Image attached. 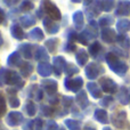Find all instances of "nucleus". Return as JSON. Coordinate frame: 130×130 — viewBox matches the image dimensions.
I'll return each instance as SVG.
<instances>
[{"mask_svg": "<svg viewBox=\"0 0 130 130\" xmlns=\"http://www.w3.org/2000/svg\"><path fill=\"white\" fill-rule=\"evenodd\" d=\"M105 62L107 63L108 67H110L115 74H118V75H120V76H123L129 70V66L126 62L120 61L119 57L111 52L105 55Z\"/></svg>", "mask_w": 130, "mask_h": 130, "instance_id": "nucleus-1", "label": "nucleus"}, {"mask_svg": "<svg viewBox=\"0 0 130 130\" xmlns=\"http://www.w3.org/2000/svg\"><path fill=\"white\" fill-rule=\"evenodd\" d=\"M98 23L95 22L94 20L89 21V25L83 30L82 32L78 34V39L76 41H79L82 45H89V41L92 40V39L97 38L98 37Z\"/></svg>", "mask_w": 130, "mask_h": 130, "instance_id": "nucleus-2", "label": "nucleus"}, {"mask_svg": "<svg viewBox=\"0 0 130 130\" xmlns=\"http://www.w3.org/2000/svg\"><path fill=\"white\" fill-rule=\"evenodd\" d=\"M111 122H112L113 126L117 127L118 129L124 130V129L130 128L126 111H118L114 114H112V117H111Z\"/></svg>", "mask_w": 130, "mask_h": 130, "instance_id": "nucleus-3", "label": "nucleus"}, {"mask_svg": "<svg viewBox=\"0 0 130 130\" xmlns=\"http://www.w3.org/2000/svg\"><path fill=\"white\" fill-rule=\"evenodd\" d=\"M41 8L47 14L48 17H50L53 21H59L62 18V13L58 9V7L52 1H42L41 2Z\"/></svg>", "mask_w": 130, "mask_h": 130, "instance_id": "nucleus-4", "label": "nucleus"}, {"mask_svg": "<svg viewBox=\"0 0 130 130\" xmlns=\"http://www.w3.org/2000/svg\"><path fill=\"white\" fill-rule=\"evenodd\" d=\"M104 72H105V69L99 63H97V62H90L88 65H86V69H85L86 76L89 80H95L101 74H103Z\"/></svg>", "mask_w": 130, "mask_h": 130, "instance_id": "nucleus-5", "label": "nucleus"}, {"mask_svg": "<svg viewBox=\"0 0 130 130\" xmlns=\"http://www.w3.org/2000/svg\"><path fill=\"white\" fill-rule=\"evenodd\" d=\"M99 87L102 88L104 92L106 94H115V92L119 91V86L115 82L113 79L108 78V76H104V78L99 79Z\"/></svg>", "mask_w": 130, "mask_h": 130, "instance_id": "nucleus-6", "label": "nucleus"}, {"mask_svg": "<svg viewBox=\"0 0 130 130\" xmlns=\"http://www.w3.org/2000/svg\"><path fill=\"white\" fill-rule=\"evenodd\" d=\"M5 83L8 86H15L17 90L24 86V81H22L21 75L16 73L15 71H11V70H7L6 76H5Z\"/></svg>", "mask_w": 130, "mask_h": 130, "instance_id": "nucleus-7", "label": "nucleus"}, {"mask_svg": "<svg viewBox=\"0 0 130 130\" xmlns=\"http://www.w3.org/2000/svg\"><path fill=\"white\" fill-rule=\"evenodd\" d=\"M83 79L81 76H76V78H66L64 81V86L69 91L72 92H76L78 94L79 91H81V88L83 86Z\"/></svg>", "mask_w": 130, "mask_h": 130, "instance_id": "nucleus-8", "label": "nucleus"}, {"mask_svg": "<svg viewBox=\"0 0 130 130\" xmlns=\"http://www.w3.org/2000/svg\"><path fill=\"white\" fill-rule=\"evenodd\" d=\"M23 121H24V118H23V114L21 112L11 111V112L7 113V117H6L7 126H9V127H17V126H20Z\"/></svg>", "mask_w": 130, "mask_h": 130, "instance_id": "nucleus-9", "label": "nucleus"}, {"mask_svg": "<svg viewBox=\"0 0 130 130\" xmlns=\"http://www.w3.org/2000/svg\"><path fill=\"white\" fill-rule=\"evenodd\" d=\"M66 59L63 56H56L53 58V70H54V73L56 76H61L62 73L65 72L66 69Z\"/></svg>", "mask_w": 130, "mask_h": 130, "instance_id": "nucleus-10", "label": "nucleus"}, {"mask_svg": "<svg viewBox=\"0 0 130 130\" xmlns=\"http://www.w3.org/2000/svg\"><path fill=\"white\" fill-rule=\"evenodd\" d=\"M41 86H42L43 91H46L49 96H54L57 92V88H58L57 81L53 80V79H42Z\"/></svg>", "mask_w": 130, "mask_h": 130, "instance_id": "nucleus-11", "label": "nucleus"}, {"mask_svg": "<svg viewBox=\"0 0 130 130\" xmlns=\"http://www.w3.org/2000/svg\"><path fill=\"white\" fill-rule=\"evenodd\" d=\"M101 38H102V40L106 43H114V42H117L118 34H117V32L113 29H111V27H105V29H103L101 32Z\"/></svg>", "mask_w": 130, "mask_h": 130, "instance_id": "nucleus-12", "label": "nucleus"}, {"mask_svg": "<svg viewBox=\"0 0 130 130\" xmlns=\"http://www.w3.org/2000/svg\"><path fill=\"white\" fill-rule=\"evenodd\" d=\"M42 24H43V27H45V31L49 34H55L59 31V25L57 24V23H55L54 21L50 17H48V16L43 17Z\"/></svg>", "mask_w": 130, "mask_h": 130, "instance_id": "nucleus-13", "label": "nucleus"}, {"mask_svg": "<svg viewBox=\"0 0 130 130\" xmlns=\"http://www.w3.org/2000/svg\"><path fill=\"white\" fill-rule=\"evenodd\" d=\"M34 50H36V47L31 43H22L18 47V52H20L21 55H23L25 59H31L34 57Z\"/></svg>", "mask_w": 130, "mask_h": 130, "instance_id": "nucleus-14", "label": "nucleus"}, {"mask_svg": "<svg viewBox=\"0 0 130 130\" xmlns=\"http://www.w3.org/2000/svg\"><path fill=\"white\" fill-rule=\"evenodd\" d=\"M27 96L30 98H34V101L40 102L43 97V89L38 85H31L27 88Z\"/></svg>", "mask_w": 130, "mask_h": 130, "instance_id": "nucleus-15", "label": "nucleus"}, {"mask_svg": "<svg viewBox=\"0 0 130 130\" xmlns=\"http://www.w3.org/2000/svg\"><path fill=\"white\" fill-rule=\"evenodd\" d=\"M34 59L38 61L39 63H47V61H49V54H48V52L46 50L45 47H42V46H36Z\"/></svg>", "mask_w": 130, "mask_h": 130, "instance_id": "nucleus-16", "label": "nucleus"}, {"mask_svg": "<svg viewBox=\"0 0 130 130\" xmlns=\"http://www.w3.org/2000/svg\"><path fill=\"white\" fill-rule=\"evenodd\" d=\"M24 61H22V56H21L20 52H13L7 58V65L10 67H21Z\"/></svg>", "mask_w": 130, "mask_h": 130, "instance_id": "nucleus-17", "label": "nucleus"}, {"mask_svg": "<svg viewBox=\"0 0 130 130\" xmlns=\"http://www.w3.org/2000/svg\"><path fill=\"white\" fill-rule=\"evenodd\" d=\"M130 14V1H119L117 4L114 15L115 16H128Z\"/></svg>", "mask_w": 130, "mask_h": 130, "instance_id": "nucleus-18", "label": "nucleus"}, {"mask_svg": "<svg viewBox=\"0 0 130 130\" xmlns=\"http://www.w3.org/2000/svg\"><path fill=\"white\" fill-rule=\"evenodd\" d=\"M119 102L122 104V105H128L130 104V88L128 87H121L118 91L117 95Z\"/></svg>", "mask_w": 130, "mask_h": 130, "instance_id": "nucleus-19", "label": "nucleus"}, {"mask_svg": "<svg viewBox=\"0 0 130 130\" xmlns=\"http://www.w3.org/2000/svg\"><path fill=\"white\" fill-rule=\"evenodd\" d=\"M87 89H88V91H89V94L91 95L92 98H95V99L103 98V96H102V95H103V90H102V88L99 87L96 82H88Z\"/></svg>", "mask_w": 130, "mask_h": 130, "instance_id": "nucleus-20", "label": "nucleus"}, {"mask_svg": "<svg viewBox=\"0 0 130 130\" xmlns=\"http://www.w3.org/2000/svg\"><path fill=\"white\" fill-rule=\"evenodd\" d=\"M37 71H38V74L41 75L42 78H48L49 75H52V73H54V70H53V66L49 63H39L38 67H37Z\"/></svg>", "mask_w": 130, "mask_h": 130, "instance_id": "nucleus-21", "label": "nucleus"}, {"mask_svg": "<svg viewBox=\"0 0 130 130\" xmlns=\"http://www.w3.org/2000/svg\"><path fill=\"white\" fill-rule=\"evenodd\" d=\"M72 21H73V24L75 26L76 30H81L85 25V15H83V11L81 10H76L73 13L72 15Z\"/></svg>", "mask_w": 130, "mask_h": 130, "instance_id": "nucleus-22", "label": "nucleus"}, {"mask_svg": "<svg viewBox=\"0 0 130 130\" xmlns=\"http://www.w3.org/2000/svg\"><path fill=\"white\" fill-rule=\"evenodd\" d=\"M75 102H76V104H78V105H79V107H80V108H82V110H85V108H87L88 106L90 105V103H89V99H88L87 94H86V91H85V90H81V91H79L78 94H76Z\"/></svg>", "mask_w": 130, "mask_h": 130, "instance_id": "nucleus-23", "label": "nucleus"}, {"mask_svg": "<svg viewBox=\"0 0 130 130\" xmlns=\"http://www.w3.org/2000/svg\"><path fill=\"white\" fill-rule=\"evenodd\" d=\"M10 34L16 40H23L25 38V32L23 31V27L17 23H15L10 26Z\"/></svg>", "mask_w": 130, "mask_h": 130, "instance_id": "nucleus-24", "label": "nucleus"}, {"mask_svg": "<svg viewBox=\"0 0 130 130\" xmlns=\"http://www.w3.org/2000/svg\"><path fill=\"white\" fill-rule=\"evenodd\" d=\"M26 37L32 41H42L45 39V33L40 27H34L29 32Z\"/></svg>", "mask_w": 130, "mask_h": 130, "instance_id": "nucleus-25", "label": "nucleus"}, {"mask_svg": "<svg viewBox=\"0 0 130 130\" xmlns=\"http://www.w3.org/2000/svg\"><path fill=\"white\" fill-rule=\"evenodd\" d=\"M94 118L96 121L99 122V123H103V124L108 123V114L105 110H103V108H97V110H95Z\"/></svg>", "mask_w": 130, "mask_h": 130, "instance_id": "nucleus-26", "label": "nucleus"}, {"mask_svg": "<svg viewBox=\"0 0 130 130\" xmlns=\"http://www.w3.org/2000/svg\"><path fill=\"white\" fill-rule=\"evenodd\" d=\"M117 31L119 34H126L128 31H130V21L127 18H121L117 22Z\"/></svg>", "mask_w": 130, "mask_h": 130, "instance_id": "nucleus-27", "label": "nucleus"}, {"mask_svg": "<svg viewBox=\"0 0 130 130\" xmlns=\"http://www.w3.org/2000/svg\"><path fill=\"white\" fill-rule=\"evenodd\" d=\"M88 58H89V54H88L87 50L85 49H79L75 54V59L76 63H78L79 66H85L88 62Z\"/></svg>", "mask_w": 130, "mask_h": 130, "instance_id": "nucleus-28", "label": "nucleus"}, {"mask_svg": "<svg viewBox=\"0 0 130 130\" xmlns=\"http://www.w3.org/2000/svg\"><path fill=\"white\" fill-rule=\"evenodd\" d=\"M102 50H103V47H102V45L98 42V41H94L92 43H90L89 48H88L89 55L91 57H94V58H97V57L99 56V54L102 53Z\"/></svg>", "mask_w": 130, "mask_h": 130, "instance_id": "nucleus-29", "label": "nucleus"}, {"mask_svg": "<svg viewBox=\"0 0 130 130\" xmlns=\"http://www.w3.org/2000/svg\"><path fill=\"white\" fill-rule=\"evenodd\" d=\"M20 23L23 27L27 29V27L36 24V17L31 14H26V15H23L20 17Z\"/></svg>", "mask_w": 130, "mask_h": 130, "instance_id": "nucleus-30", "label": "nucleus"}, {"mask_svg": "<svg viewBox=\"0 0 130 130\" xmlns=\"http://www.w3.org/2000/svg\"><path fill=\"white\" fill-rule=\"evenodd\" d=\"M59 45V39L58 38H50L48 40H46L45 42V48L48 50L49 53L54 54L57 52V47Z\"/></svg>", "mask_w": 130, "mask_h": 130, "instance_id": "nucleus-31", "label": "nucleus"}, {"mask_svg": "<svg viewBox=\"0 0 130 130\" xmlns=\"http://www.w3.org/2000/svg\"><path fill=\"white\" fill-rule=\"evenodd\" d=\"M96 5L98 6L99 10L101 11H111L113 8L115 7V2L112 0H107V1H96Z\"/></svg>", "mask_w": 130, "mask_h": 130, "instance_id": "nucleus-32", "label": "nucleus"}, {"mask_svg": "<svg viewBox=\"0 0 130 130\" xmlns=\"http://www.w3.org/2000/svg\"><path fill=\"white\" fill-rule=\"evenodd\" d=\"M117 42L119 43V46L122 49L127 50V52L130 49V39L128 38L127 34H118Z\"/></svg>", "mask_w": 130, "mask_h": 130, "instance_id": "nucleus-33", "label": "nucleus"}, {"mask_svg": "<svg viewBox=\"0 0 130 130\" xmlns=\"http://www.w3.org/2000/svg\"><path fill=\"white\" fill-rule=\"evenodd\" d=\"M20 72L23 78H29L32 74V72H33V66H32V64H30L29 62L25 61L24 63L22 64V66L20 67Z\"/></svg>", "mask_w": 130, "mask_h": 130, "instance_id": "nucleus-34", "label": "nucleus"}, {"mask_svg": "<svg viewBox=\"0 0 130 130\" xmlns=\"http://www.w3.org/2000/svg\"><path fill=\"white\" fill-rule=\"evenodd\" d=\"M64 124L69 130H81V123L80 121L74 119H66L64 121Z\"/></svg>", "mask_w": 130, "mask_h": 130, "instance_id": "nucleus-35", "label": "nucleus"}, {"mask_svg": "<svg viewBox=\"0 0 130 130\" xmlns=\"http://www.w3.org/2000/svg\"><path fill=\"white\" fill-rule=\"evenodd\" d=\"M113 23H114V18H113L111 15L103 16V17H101L99 21H98V25L102 26V27H104V29L107 27V26H110V25L113 24Z\"/></svg>", "mask_w": 130, "mask_h": 130, "instance_id": "nucleus-36", "label": "nucleus"}, {"mask_svg": "<svg viewBox=\"0 0 130 130\" xmlns=\"http://www.w3.org/2000/svg\"><path fill=\"white\" fill-rule=\"evenodd\" d=\"M25 112H26V114L29 115V117H33V115H36L37 106H36V104H34V102L27 101L26 103H25Z\"/></svg>", "mask_w": 130, "mask_h": 130, "instance_id": "nucleus-37", "label": "nucleus"}, {"mask_svg": "<svg viewBox=\"0 0 130 130\" xmlns=\"http://www.w3.org/2000/svg\"><path fill=\"white\" fill-rule=\"evenodd\" d=\"M79 71L80 70H79V67L76 65H74L73 63H69L66 65V69H65V74L67 75V78H70V76L79 73Z\"/></svg>", "mask_w": 130, "mask_h": 130, "instance_id": "nucleus-38", "label": "nucleus"}, {"mask_svg": "<svg viewBox=\"0 0 130 130\" xmlns=\"http://www.w3.org/2000/svg\"><path fill=\"white\" fill-rule=\"evenodd\" d=\"M40 114L43 115V117H53L54 114V108L52 106H48V105H41L40 106Z\"/></svg>", "mask_w": 130, "mask_h": 130, "instance_id": "nucleus-39", "label": "nucleus"}, {"mask_svg": "<svg viewBox=\"0 0 130 130\" xmlns=\"http://www.w3.org/2000/svg\"><path fill=\"white\" fill-rule=\"evenodd\" d=\"M8 104L11 108H17L21 105V101L18 99V97L16 95H9L8 97Z\"/></svg>", "mask_w": 130, "mask_h": 130, "instance_id": "nucleus-40", "label": "nucleus"}, {"mask_svg": "<svg viewBox=\"0 0 130 130\" xmlns=\"http://www.w3.org/2000/svg\"><path fill=\"white\" fill-rule=\"evenodd\" d=\"M73 102H74L73 97H70V96H62V98H61L62 106H63L65 110L72 107V105H73Z\"/></svg>", "mask_w": 130, "mask_h": 130, "instance_id": "nucleus-41", "label": "nucleus"}, {"mask_svg": "<svg viewBox=\"0 0 130 130\" xmlns=\"http://www.w3.org/2000/svg\"><path fill=\"white\" fill-rule=\"evenodd\" d=\"M111 53H113L114 55H117L118 57L121 56V57H128L129 54L127 50L122 49V48H119V47H112L111 48Z\"/></svg>", "mask_w": 130, "mask_h": 130, "instance_id": "nucleus-42", "label": "nucleus"}, {"mask_svg": "<svg viewBox=\"0 0 130 130\" xmlns=\"http://www.w3.org/2000/svg\"><path fill=\"white\" fill-rule=\"evenodd\" d=\"M7 111V103H6V98L4 97V95L0 92V118L2 115L6 114Z\"/></svg>", "mask_w": 130, "mask_h": 130, "instance_id": "nucleus-43", "label": "nucleus"}, {"mask_svg": "<svg viewBox=\"0 0 130 130\" xmlns=\"http://www.w3.org/2000/svg\"><path fill=\"white\" fill-rule=\"evenodd\" d=\"M33 8H34V5H33V2H31V1H23L22 4H21V6H20L21 10L25 11V13L32 10Z\"/></svg>", "mask_w": 130, "mask_h": 130, "instance_id": "nucleus-44", "label": "nucleus"}, {"mask_svg": "<svg viewBox=\"0 0 130 130\" xmlns=\"http://www.w3.org/2000/svg\"><path fill=\"white\" fill-rule=\"evenodd\" d=\"M112 102H113V97L112 96H105V97H103V98L101 99L99 105L103 106V107H108Z\"/></svg>", "mask_w": 130, "mask_h": 130, "instance_id": "nucleus-45", "label": "nucleus"}, {"mask_svg": "<svg viewBox=\"0 0 130 130\" xmlns=\"http://www.w3.org/2000/svg\"><path fill=\"white\" fill-rule=\"evenodd\" d=\"M78 39V33L73 29H70L67 31V42H74Z\"/></svg>", "mask_w": 130, "mask_h": 130, "instance_id": "nucleus-46", "label": "nucleus"}, {"mask_svg": "<svg viewBox=\"0 0 130 130\" xmlns=\"http://www.w3.org/2000/svg\"><path fill=\"white\" fill-rule=\"evenodd\" d=\"M64 50L66 53H73V52H78L76 45L74 42H66L64 45Z\"/></svg>", "mask_w": 130, "mask_h": 130, "instance_id": "nucleus-47", "label": "nucleus"}, {"mask_svg": "<svg viewBox=\"0 0 130 130\" xmlns=\"http://www.w3.org/2000/svg\"><path fill=\"white\" fill-rule=\"evenodd\" d=\"M45 130H59V128H58V124L56 123V121H54V120H48L47 123H46Z\"/></svg>", "mask_w": 130, "mask_h": 130, "instance_id": "nucleus-48", "label": "nucleus"}, {"mask_svg": "<svg viewBox=\"0 0 130 130\" xmlns=\"http://www.w3.org/2000/svg\"><path fill=\"white\" fill-rule=\"evenodd\" d=\"M33 130H43V121L40 118H37V119L34 120Z\"/></svg>", "mask_w": 130, "mask_h": 130, "instance_id": "nucleus-49", "label": "nucleus"}, {"mask_svg": "<svg viewBox=\"0 0 130 130\" xmlns=\"http://www.w3.org/2000/svg\"><path fill=\"white\" fill-rule=\"evenodd\" d=\"M6 72L7 70L4 67H0V87L5 85V76H6Z\"/></svg>", "mask_w": 130, "mask_h": 130, "instance_id": "nucleus-50", "label": "nucleus"}, {"mask_svg": "<svg viewBox=\"0 0 130 130\" xmlns=\"http://www.w3.org/2000/svg\"><path fill=\"white\" fill-rule=\"evenodd\" d=\"M53 98H49V103H50V105H53V106H57L58 105V103L61 102V98H62V96H52Z\"/></svg>", "mask_w": 130, "mask_h": 130, "instance_id": "nucleus-51", "label": "nucleus"}, {"mask_svg": "<svg viewBox=\"0 0 130 130\" xmlns=\"http://www.w3.org/2000/svg\"><path fill=\"white\" fill-rule=\"evenodd\" d=\"M6 22V13H5V10L0 7V24H2V23Z\"/></svg>", "mask_w": 130, "mask_h": 130, "instance_id": "nucleus-52", "label": "nucleus"}, {"mask_svg": "<svg viewBox=\"0 0 130 130\" xmlns=\"http://www.w3.org/2000/svg\"><path fill=\"white\" fill-rule=\"evenodd\" d=\"M43 13H45V11L42 10V8H40V9H38V10H37L36 15L38 16L39 18H42V20H43V16H42V15H43Z\"/></svg>", "mask_w": 130, "mask_h": 130, "instance_id": "nucleus-53", "label": "nucleus"}, {"mask_svg": "<svg viewBox=\"0 0 130 130\" xmlns=\"http://www.w3.org/2000/svg\"><path fill=\"white\" fill-rule=\"evenodd\" d=\"M5 5H8L9 7H11V5H16L17 4V1H4Z\"/></svg>", "mask_w": 130, "mask_h": 130, "instance_id": "nucleus-54", "label": "nucleus"}, {"mask_svg": "<svg viewBox=\"0 0 130 130\" xmlns=\"http://www.w3.org/2000/svg\"><path fill=\"white\" fill-rule=\"evenodd\" d=\"M2 43H4V38H2V34H1V32H0V47L2 46Z\"/></svg>", "mask_w": 130, "mask_h": 130, "instance_id": "nucleus-55", "label": "nucleus"}, {"mask_svg": "<svg viewBox=\"0 0 130 130\" xmlns=\"http://www.w3.org/2000/svg\"><path fill=\"white\" fill-rule=\"evenodd\" d=\"M85 130H96V129H95V128H92V127L87 126V127H86V128H85Z\"/></svg>", "mask_w": 130, "mask_h": 130, "instance_id": "nucleus-56", "label": "nucleus"}, {"mask_svg": "<svg viewBox=\"0 0 130 130\" xmlns=\"http://www.w3.org/2000/svg\"><path fill=\"white\" fill-rule=\"evenodd\" d=\"M103 130H112V128H110V127H104Z\"/></svg>", "mask_w": 130, "mask_h": 130, "instance_id": "nucleus-57", "label": "nucleus"}, {"mask_svg": "<svg viewBox=\"0 0 130 130\" xmlns=\"http://www.w3.org/2000/svg\"><path fill=\"white\" fill-rule=\"evenodd\" d=\"M59 130H66V129H65L64 127H62V128H59Z\"/></svg>", "mask_w": 130, "mask_h": 130, "instance_id": "nucleus-58", "label": "nucleus"}]
</instances>
